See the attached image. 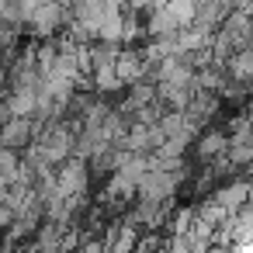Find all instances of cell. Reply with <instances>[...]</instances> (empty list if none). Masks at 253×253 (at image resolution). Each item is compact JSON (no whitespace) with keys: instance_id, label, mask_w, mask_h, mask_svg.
I'll return each instance as SVG.
<instances>
[{"instance_id":"obj_1","label":"cell","mask_w":253,"mask_h":253,"mask_svg":"<svg viewBox=\"0 0 253 253\" xmlns=\"http://www.w3.org/2000/svg\"><path fill=\"white\" fill-rule=\"evenodd\" d=\"M32 118H11L4 128H0V146H7V149H21L32 142Z\"/></svg>"},{"instance_id":"obj_2","label":"cell","mask_w":253,"mask_h":253,"mask_svg":"<svg viewBox=\"0 0 253 253\" xmlns=\"http://www.w3.org/2000/svg\"><path fill=\"white\" fill-rule=\"evenodd\" d=\"M222 149H229V135L225 132H208L205 139H201V156L208 160V156H218Z\"/></svg>"},{"instance_id":"obj_3","label":"cell","mask_w":253,"mask_h":253,"mask_svg":"<svg viewBox=\"0 0 253 253\" xmlns=\"http://www.w3.org/2000/svg\"><path fill=\"white\" fill-rule=\"evenodd\" d=\"M232 73H236L239 80H250V77H253V49H243V52L232 59Z\"/></svg>"}]
</instances>
